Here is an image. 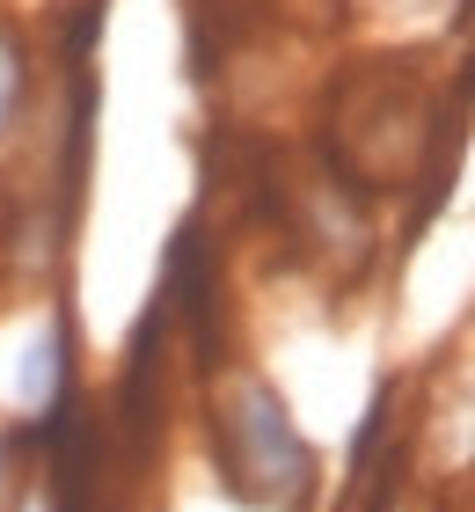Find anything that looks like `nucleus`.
<instances>
[{
    "label": "nucleus",
    "mask_w": 475,
    "mask_h": 512,
    "mask_svg": "<svg viewBox=\"0 0 475 512\" xmlns=\"http://www.w3.org/2000/svg\"><path fill=\"white\" fill-rule=\"evenodd\" d=\"M212 447H220V469L249 505L300 512L307 491H315V447L256 366H234L212 395Z\"/></svg>",
    "instance_id": "nucleus-1"
},
{
    "label": "nucleus",
    "mask_w": 475,
    "mask_h": 512,
    "mask_svg": "<svg viewBox=\"0 0 475 512\" xmlns=\"http://www.w3.org/2000/svg\"><path fill=\"white\" fill-rule=\"evenodd\" d=\"M22 118H30V44L0 22V147L22 132Z\"/></svg>",
    "instance_id": "nucleus-2"
},
{
    "label": "nucleus",
    "mask_w": 475,
    "mask_h": 512,
    "mask_svg": "<svg viewBox=\"0 0 475 512\" xmlns=\"http://www.w3.org/2000/svg\"><path fill=\"white\" fill-rule=\"evenodd\" d=\"M0 512H59V491H52V483H15V491H8V505H0Z\"/></svg>",
    "instance_id": "nucleus-3"
},
{
    "label": "nucleus",
    "mask_w": 475,
    "mask_h": 512,
    "mask_svg": "<svg viewBox=\"0 0 475 512\" xmlns=\"http://www.w3.org/2000/svg\"><path fill=\"white\" fill-rule=\"evenodd\" d=\"M8 491L15 483H8V432H0V505H8Z\"/></svg>",
    "instance_id": "nucleus-4"
}]
</instances>
